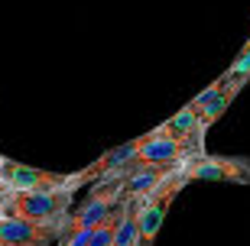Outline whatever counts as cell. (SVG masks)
<instances>
[{"instance_id": "obj_1", "label": "cell", "mask_w": 250, "mask_h": 246, "mask_svg": "<svg viewBox=\"0 0 250 246\" xmlns=\"http://www.w3.org/2000/svg\"><path fill=\"white\" fill-rule=\"evenodd\" d=\"M72 188H56V191H10L7 188L3 214L39 220V224H62L72 210Z\"/></svg>"}, {"instance_id": "obj_2", "label": "cell", "mask_w": 250, "mask_h": 246, "mask_svg": "<svg viewBox=\"0 0 250 246\" xmlns=\"http://www.w3.org/2000/svg\"><path fill=\"white\" fill-rule=\"evenodd\" d=\"M186 185H188L186 165H179V169H172V172L143 198V208H140V246H153V240H156L169 208H172V201L179 198V191H182Z\"/></svg>"}, {"instance_id": "obj_3", "label": "cell", "mask_w": 250, "mask_h": 246, "mask_svg": "<svg viewBox=\"0 0 250 246\" xmlns=\"http://www.w3.org/2000/svg\"><path fill=\"white\" fill-rule=\"evenodd\" d=\"M188 185L192 182H231L250 185V159L247 155H195L186 162Z\"/></svg>"}, {"instance_id": "obj_4", "label": "cell", "mask_w": 250, "mask_h": 246, "mask_svg": "<svg viewBox=\"0 0 250 246\" xmlns=\"http://www.w3.org/2000/svg\"><path fill=\"white\" fill-rule=\"evenodd\" d=\"M0 182L10 191H56V188H68V175L65 172H49V169H33L17 159H0ZM75 191V188H72Z\"/></svg>"}, {"instance_id": "obj_5", "label": "cell", "mask_w": 250, "mask_h": 246, "mask_svg": "<svg viewBox=\"0 0 250 246\" xmlns=\"http://www.w3.org/2000/svg\"><path fill=\"white\" fill-rule=\"evenodd\" d=\"M62 224H39V220L0 214V246H59Z\"/></svg>"}, {"instance_id": "obj_6", "label": "cell", "mask_w": 250, "mask_h": 246, "mask_svg": "<svg viewBox=\"0 0 250 246\" xmlns=\"http://www.w3.org/2000/svg\"><path fill=\"white\" fill-rule=\"evenodd\" d=\"M244 88H247V81H224L221 91L214 94L208 104H202V107L195 110V114H198V130H202V133H208V130H211L214 123L228 114V107L234 104V97H237Z\"/></svg>"}, {"instance_id": "obj_7", "label": "cell", "mask_w": 250, "mask_h": 246, "mask_svg": "<svg viewBox=\"0 0 250 246\" xmlns=\"http://www.w3.org/2000/svg\"><path fill=\"white\" fill-rule=\"evenodd\" d=\"M153 133H159V136H169V139H195V143H205V133L198 130V114H195L188 104H186L182 110H176V114H172L166 123H159Z\"/></svg>"}, {"instance_id": "obj_8", "label": "cell", "mask_w": 250, "mask_h": 246, "mask_svg": "<svg viewBox=\"0 0 250 246\" xmlns=\"http://www.w3.org/2000/svg\"><path fill=\"white\" fill-rule=\"evenodd\" d=\"M186 165V162H182ZM172 169H179V165H169V162H153V165H140L137 172L130 175L127 182H124V188L121 191H127V194H140V198H146L153 188H156L163 178H166Z\"/></svg>"}, {"instance_id": "obj_9", "label": "cell", "mask_w": 250, "mask_h": 246, "mask_svg": "<svg viewBox=\"0 0 250 246\" xmlns=\"http://www.w3.org/2000/svg\"><path fill=\"white\" fill-rule=\"evenodd\" d=\"M224 81H250V39L244 42V49L237 52L231 65H228V72L221 75Z\"/></svg>"}, {"instance_id": "obj_10", "label": "cell", "mask_w": 250, "mask_h": 246, "mask_svg": "<svg viewBox=\"0 0 250 246\" xmlns=\"http://www.w3.org/2000/svg\"><path fill=\"white\" fill-rule=\"evenodd\" d=\"M0 159H3V155H0ZM0 185H3V182H0Z\"/></svg>"}]
</instances>
